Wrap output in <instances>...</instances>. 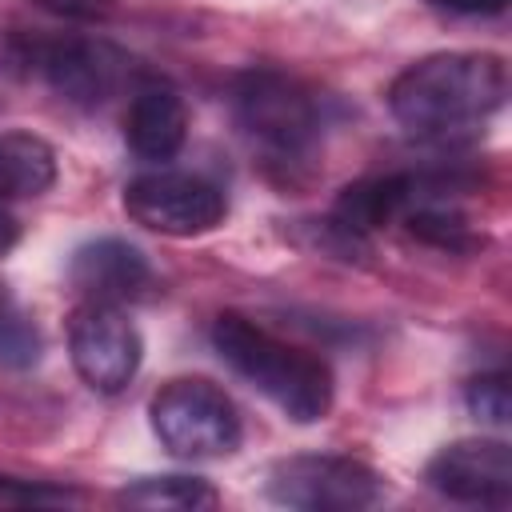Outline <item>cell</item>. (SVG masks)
Here are the masks:
<instances>
[{"mask_svg": "<svg viewBox=\"0 0 512 512\" xmlns=\"http://www.w3.org/2000/svg\"><path fill=\"white\" fill-rule=\"evenodd\" d=\"M508 100V64L496 52H432L388 84V112L420 144H456L480 132Z\"/></svg>", "mask_w": 512, "mask_h": 512, "instance_id": "6da1fadb", "label": "cell"}, {"mask_svg": "<svg viewBox=\"0 0 512 512\" xmlns=\"http://www.w3.org/2000/svg\"><path fill=\"white\" fill-rule=\"evenodd\" d=\"M188 140V104L160 76H136L124 108V144L144 164H168Z\"/></svg>", "mask_w": 512, "mask_h": 512, "instance_id": "8fae6325", "label": "cell"}, {"mask_svg": "<svg viewBox=\"0 0 512 512\" xmlns=\"http://www.w3.org/2000/svg\"><path fill=\"white\" fill-rule=\"evenodd\" d=\"M428 4L452 16H500L508 8V0H428Z\"/></svg>", "mask_w": 512, "mask_h": 512, "instance_id": "ac0fdd59", "label": "cell"}, {"mask_svg": "<svg viewBox=\"0 0 512 512\" xmlns=\"http://www.w3.org/2000/svg\"><path fill=\"white\" fill-rule=\"evenodd\" d=\"M148 420L156 440L176 460H224L244 440V416L236 400L204 380V376H176L156 388L148 400Z\"/></svg>", "mask_w": 512, "mask_h": 512, "instance_id": "5b68a950", "label": "cell"}, {"mask_svg": "<svg viewBox=\"0 0 512 512\" xmlns=\"http://www.w3.org/2000/svg\"><path fill=\"white\" fill-rule=\"evenodd\" d=\"M464 404L468 412L488 424V428H504L508 424V412H512V400H508V376L504 372H480L468 380L464 388Z\"/></svg>", "mask_w": 512, "mask_h": 512, "instance_id": "9a60e30c", "label": "cell"}, {"mask_svg": "<svg viewBox=\"0 0 512 512\" xmlns=\"http://www.w3.org/2000/svg\"><path fill=\"white\" fill-rule=\"evenodd\" d=\"M120 200H124L128 220H136L148 232L172 236V240L204 236L220 228L228 216V196L220 192V184L196 172H168V168L144 172L124 184Z\"/></svg>", "mask_w": 512, "mask_h": 512, "instance_id": "52a82bcc", "label": "cell"}, {"mask_svg": "<svg viewBox=\"0 0 512 512\" xmlns=\"http://www.w3.org/2000/svg\"><path fill=\"white\" fill-rule=\"evenodd\" d=\"M56 148L24 128L0 132V200H36L56 184Z\"/></svg>", "mask_w": 512, "mask_h": 512, "instance_id": "7c38bea8", "label": "cell"}, {"mask_svg": "<svg viewBox=\"0 0 512 512\" xmlns=\"http://www.w3.org/2000/svg\"><path fill=\"white\" fill-rule=\"evenodd\" d=\"M208 336L216 356L264 400H272L288 420L316 424L332 412L336 376L320 352L276 336L244 312H220Z\"/></svg>", "mask_w": 512, "mask_h": 512, "instance_id": "3957f363", "label": "cell"}, {"mask_svg": "<svg viewBox=\"0 0 512 512\" xmlns=\"http://www.w3.org/2000/svg\"><path fill=\"white\" fill-rule=\"evenodd\" d=\"M424 480L436 496L452 504L508 508L512 504V448L496 436L452 440L428 460Z\"/></svg>", "mask_w": 512, "mask_h": 512, "instance_id": "9c48e42d", "label": "cell"}, {"mask_svg": "<svg viewBox=\"0 0 512 512\" xmlns=\"http://www.w3.org/2000/svg\"><path fill=\"white\" fill-rule=\"evenodd\" d=\"M20 244V220L4 208V200H0V256H8L12 248Z\"/></svg>", "mask_w": 512, "mask_h": 512, "instance_id": "d6986e66", "label": "cell"}, {"mask_svg": "<svg viewBox=\"0 0 512 512\" xmlns=\"http://www.w3.org/2000/svg\"><path fill=\"white\" fill-rule=\"evenodd\" d=\"M76 500H80V492H72L64 484L24 480V476L0 472V504H76Z\"/></svg>", "mask_w": 512, "mask_h": 512, "instance_id": "2e32d148", "label": "cell"}, {"mask_svg": "<svg viewBox=\"0 0 512 512\" xmlns=\"http://www.w3.org/2000/svg\"><path fill=\"white\" fill-rule=\"evenodd\" d=\"M264 492L280 508L300 512H360L384 500V476L344 452H300L268 468Z\"/></svg>", "mask_w": 512, "mask_h": 512, "instance_id": "8992f818", "label": "cell"}, {"mask_svg": "<svg viewBox=\"0 0 512 512\" xmlns=\"http://www.w3.org/2000/svg\"><path fill=\"white\" fill-rule=\"evenodd\" d=\"M40 348H44V340H40L36 320L0 284V364H8V368H32L40 360Z\"/></svg>", "mask_w": 512, "mask_h": 512, "instance_id": "5bb4252c", "label": "cell"}, {"mask_svg": "<svg viewBox=\"0 0 512 512\" xmlns=\"http://www.w3.org/2000/svg\"><path fill=\"white\" fill-rule=\"evenodd\" d=\"M228 104L236 128L244 132V140L272 176L296 184L312 168L328 128L324 100L316 96L312 84H304L300 76L276 64H252L236 72Z\"/></svg>", "mask_w": 512, "mask_h": 512, "instance_id": "7a4b0ae2", "label": "cell"}, {"mask_svg": "<svg viewBox=\"0 0 512 512\" xmlns=\"http://www.w3.org/2000/svg\"><path fill=\"white\" fill-rule=\"evenodd\" d=\"M68 280L84 300H100V304H132L152 296L156 288V272L148 256L120 236H100L80 244L68 260Z\"/></svg>", "mask_w": 512, "mask_h": 512, "instance_id": "30bf717a", "label": "cell"}, {"mask_svg": "<svg viewBox=\"0 0 512 512\" xmlns=\"http://www.w3.org/2000/svg\"><path fill=\"white\" fill-rule=\"evenodd\" d=\"M12 56L28 76L48 84L60 100L76 108H104L136 72L132 56L120 44L84 32L20 36Z\"/></svg>", "mask_w": 512, "mask_h": 512, "instance_id": "277c9868", "label": "cell"}, {"mask_svg": "<svg viewBox=\"0 0 512 512\" xmlns=\"http://www.w3.org/2000/svg\"><path fill=\"white\" fill-rule=\"evenodd\" d=\"M68 356L76 376L92 392L116 396L136 380L144 360V340L136 324L120 312V304L84 300L68 316Z\"/></svg>", "mask_w": 512, "mask_h": 512, "instance_id": "ba28073f", "label": "cell"}, {"mask_svg": "<svg viewBox=\"0 0 512 512\" xmlns=\"http://www.w3.org/2000/svg\"><path fill=\"white\" fill-rule=\"evenodd\" d=\"M116 500L128 508H160V512H196L220 504L216 488L200 476H140L124 484Z\"/></svg>", "mask_w": 512, "mask_h": 512, "instance_id": "4fadbf2b", "label": "cell"}, {"mask_svg": "<svg viewBox=\"0 0 512 512\" xmlns=\"http://www.w3.org/2000/svg\"><path fill=\"white\" fill-rule=\"evenodd\" d=\"M32 4L72 24H104L116 12V0H32Z\"/></svg>", "mask_w": 512, "mask_h": 512, "instance_id": "e0dca14e", "label": "cell"}]
</instances>
